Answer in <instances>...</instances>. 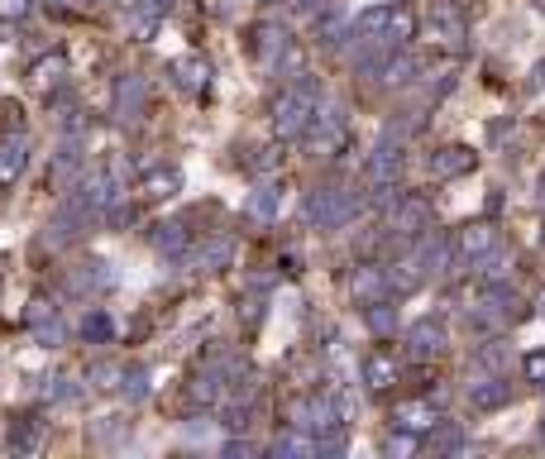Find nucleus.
Here are the masks:
<instances>
[{"mask_svg": "<svg viewBox=\"0 0 545 459\" xmlns=\"http://www.w3.org/2000/svg\"><path fill=\"white\" fill-rule=\"evenodd\" d=\"M177 77V87L182 91H206V82H211V67H206V58H197V53H182V58H173V67H168Z\"/></svg>", "mask_w": 545, "mask_h": 459, "instance_id": "obj_21", "label": "nucleus"}, {"mask_svg": "<svg viewBox=\"0 0 545 459\" xmlns=\"http://www.w3.org/2000/svg\"><path fill=\"white\" fill-rule=\"evenodd\" d=\"M426 173L436 177V182H455V177L474 173V149H464V144H450V149H436L426 158Z\"/></svg>", "mask_w": 545, "mask_h": 459, "instance_id": "obj_11", "label": "nucleus"}, {"mask_svg": "<svg viewBox=\"0 0 545 459\" xmlns=\"http://www.w3.org/2000/svg\"><path fill=\"white\" fill-rule=\"evenodd\" d=\"M287 10H292L297 20H316V15L326 10V0H287Z\"/></svg>", "mask_w": 545, "mask_h": 459, "instance_id": "obj_42", "label": "nucleus"}, {"mask_svg": "<svg viewBox=\"0 0 545 459\" xmlns=\"http://www.w3.org/2000/svg\"><path fill=\"white\" fill-rule=\"evenodd\" d=\"M541 440H545V421H541Z\"/></svg>", "mask_w": 545, "mask_h": 459, "instance_id": "obj_45", "label": "nucleus"}, {"mask_svg": "<svg viewBox=\"0 0 545 459\" xmlns=\"http://www.w3.org/2000/svg\"><path fill=\"white\" fill-rule=\"evenodd\" d=\"M397 173H402V144H378V149L369 153V163H364V177H369L373 187H388V182H397Z\"/></svg>", "mask_w": 545, "mask_h": 459, "instance_id": "obj_18", "label": "nucleus"}, {"mask_svg": "<svg viewBox=\"0 0 545 459\" xmlns=\"http://www.w3.org/2000/svg\"><path fill=\"white\" fill-rule=\"evenodd\" d=\"M474 268H479V278H483L488 287H502L507 278H512V259H507L502 249H493V254H483V259L474 263Z\"/></svg>", "mask_w": 545, "mask_h": 459, "instance_id": "obj_29", "label": "nucleus"}, {"mask_svg": "<svg viewBox=\"0 0 545 459\" xmlns=\"http://www.w3.org/2000/svg\"><path fill=\"white\" fill-rule=\"evenodd\" d=\"M110 287H115V273H110L106 259H87L67 273V292H77V297H96V292H110Z\"/></svg>", "mask_w": 545, "mask_h": 459, "instance_id": "obj_9", "label": "nucleus"}, {"mask_svg": "<svg viewBox=\"0 0 545 459\" xmlns=\"http://www.w3.org/2000/svg\"><path fill=\"white\" fill-rule=\"evenodd\" d=\"M149 369H125L120 373V397H125V402H144V397H149Z\"/></svg>", "mask_w": 545, "mask_h": 459, "instance_id": "obj_31", "label": "nucleus"}, {"mask_svg": "<svg viewBox=\"0 0 545 459\" xmlns=\"http://www.w3.org/2000/svg\"><path fill=\"white\" fill-rule=\"evenodd\" d=\"M177 187H182V173H177V168H168V163H158V168H149V173L139 177V192H144L149 201L177 197Z\"/></svg>", "mask_w": 545, "mask_h": 459, "instance_id": "obj_20", "label": "nucleus"}, {"mask_svg": "<svg viewBox=\"0 0 545 459\" xmlns=\"http://www.w3.org/2000/svg\"><path fill=\"white\" fill-rule=\"evenodd\" d=\"M416 130H421V115H416V110H407V115H393V120H388L383 139H397V144H407Z\"/></svg>", "mask_w": 545, "mask_h": 459, "instance_id": "obj_36", "label": "nucleus"}, {"mask_svg": "<svg viewBox=\"0 0 545 459\" xmlns=\"http://www.w3.org/2000/svg\"><path fill=\"white\" fill-rule=\"evenodd\" d=\"M445 345H450V330L440 326L436 316H421V321L407 326V350L416 359H436V354H445Z\"/></svg>", "mask_w": 545, "mask_h": 459, "instance_id": "obj_7", "label": "nucleus"}, {"mask_svg": "<svg viewBox=\"0 0 545 459\" xmlns=\"http://www.w3.org/2000/svg\"><path fill=\"white\" fill-rule=\"evenodd\" d=\"M82 335H87V340H96V345H101V340H110V335H115V321H110L106 311H91L87 321H82Z\"/></svg>", "mask_w": 545, "mask_h": 459, "instance_id": "obj_38", "label": "nucleus"}, {"mask_svg": "<svg viewBox=\"0 0 545 459\" xmlns=\"http://www.w3.org/2000/svg\"><path fill=\"white\" fill-rule=\"evenodd\" d=\"M354 211H359V192H349V187H311L302 201V216L311 220V225H321V230L349 225Z\"/></svg>", "mask_w": 545, "mask_h": 459, "instance_id": "obj_2", "label": "nucleus"}, {"mask_svg": "<svg viewBox=\"0 0 545 459\" xmlns=\"http://www.w3.org/2000/svg\"><path fill=\"white\" fill-rule=\"evenodd\" d=\"M316 34H321L326 48H340L349 39V24L340 20V15H316Z\"/></svg>", "mask_w": 545, "mask_h": 459, "instance_id": "obj_32", "label": "nucleus"}, {"mask_svg": "<svg viewBox=\"0 0 545 459\" xmlns=\"http://www.w3.org/2000/svg\"><path fill=\"white\" fill-rule=\"evenodd\" d=\"M412 450H416L412 431H397V426H393V436L383 440V455H412Z\"/></svg>", "mask_w": 545, "mask_h": 459, "instance_id": "obj_39", "label": "nucleus"}, {"mask_svg": "<svg viewBox=\"0 0 545 459\" xmlns=\"http://www.w3.org/2000/svg\"><path fill=\"white\" fill-rule=\"evenodd\" d=\"M144 106H149V82L139 72H125L115 82V120H139Z\"/></svg>", "mask_w": 545, "mask_h": 459, "instance_id": "obj_10", "label": "nucleus"}, {"mask_svg": "<svg viewBox=\"0 0 545 459\" xmlns=\"http://www.w3.org/2000/svg\"><path fill=\"white\" fill-rule=\"evenodd\" d=\"M522 369H526V378H531V383H541V388H545V350H531V354H526Z\"/></svg>", "mask_w": 545, "mask_h": 459, "instance_id": "obj_41", "label": "nucleus"}, {"mask_svg": "<svg viewBox=\"0 0 545 459\" xmlns=\"http://www.w3.org/2000/svg\"><path fill=\"white\" fill-rule=\"evenodd\" d=\"M149 240L158 254H182V249H187V225H182V220H163V225H153Z\"/></svg>", "mask_w": 545, "mask_h": 459, "instance_id": "obj_27", "label": "nucleus"}, {"mask_svg": "<svg viewBox=\"0 0 545 459\" xmlns=\"http://www.w3.org/2000/svg\"><path fill=\"white\" fill-rule=\"evenodd\" d=\"M393 292V283H388V268H378V263H359L354 273H349V297L359 306L369 302H383Z\"/></svg>", "mask_w": 545, "mask_h": 459, "instance_id": "obj_8", "label": "nucleus"}, {"mask_svg": "<svg viewBox=\"0 0 545 459\" xmlns=\"http://www.w3.org/2000/svg\"><path fill=\"white\" fill-rule=\"evenodd\" d=\"M77 168H82V153L67 144V149L58 153V163H53V187H67V182L77 177Z\"/></svg>", "mask_w": 545, "mask_h": 459, "instance_id": "obj_34", "label": "nucleus"}, {"mask_svg": "<svg viewBox=\"0 0 545 459\" xmlns=\"http://www.w3.org/2000/svg\"><path fill=\"white\" fill-rule=\"evenodd\" d=\"M24 168H29V134H10L0 144V187H15Z\"/></svg>", "mask_w": 545, "mask_h": 459, "instance_id": "obj_19", "label": "nucleus"}, {"mask_svg": "<svg viewBox=\"0 0 545 459\" xmlns=\"http://www.w3.org/2000/svg\"><path fill=\"white\" fill-rule=\"evenodd\" d=\"M44 397H48V402H72V397H77V388H72V378H48Z\"/></svg>", "mask_w": 545, "mask_h": 459, "instance_id": "obj_40", "label": "nucleus"}, {"mask_svg": "<svg viewBox=\"0 0 545 459\" xmlns=\"http://www.w3.org/2000/svg\"><path fill=\"white\" fill-rule=\"evenodd\" d=\"M345 130H349V120H345V110H340V106L316 110V115H311V125H306V144L330 158V153L345 144Z\"/></svg>", "mask_w": 545, "mask_h": 459, "instance_id": "obj_6", "label": "nucleus"}, {"mask_svg": "<svg viewBox=\"0 0 545 459\" xmlns=\"http://www.w3.org/2000/svg\"><path fill=\"white\" fill-rule=\"evenodd\" d=\"M479 364H483V369H502V364H507V350L493 340V345H483V350H479Z\"/></svg>", "mask_w": 545, "mask_h": 459, "instance_id": "obj_43", "label": "nucleus"}, {"mask_svg": "<svg viewBox=\"0 0 545 459\" xmlns=\"http://www.w3.org/2000/svg\"><path fill=\"white\" fill-rule=\"evenodd\" d=\"M120 364H106V359H96V364H91L87 369V383L91 388H101V393H106V388H120Z\"/></svg>", "mask_w": 545, "mask_h": 459, "instance_id": "obj_35", "label": "nucleus"}, {"mask_svg": "<svg viewBox=\"0 0 545 459\" xmlns=\"http://www.w3.org/2000/svg\"><path fill=\"white\" fill-rule=\"evenodd\" d=\"M364 321H369L373 335H393V330H397L393 306H383V302H369V316H364Z\"/></svg>", "mask_w": 545, "mask_h": 459, "instance_id": "obj_37", "label": "nucleus"}, {"mask_svg": "<svg viewBox=\"0 0 545 459\" xmlns=\"http://www.w3.org/2000/svg\"><path fill=\"white\" fill-rule=\"evenodd\" d=\"M388 230L402 235V240H421L426 230H431V206L421 197H397L388 206Z\"/></svg>", "mask_w": 545, "mask_h": 459, "instance_id": "obj_5", "label": "nucleus"}, {"mask_svg": "<svg viewBox=\"0 0 545 459\" xmlns=\"http://www.w3.org/2000/svg\"><path fill=\"white\" fill-rule=\"evenodd\" d=\"M498 249V225H488V220H474V225H464L455 240V254L469 263H479L483 254H493Z\"/></svg>", "mask_w": 545, "mask_h": 459, "instance_id": "obj_13", "label": "nucleus"}, {"mask_svg": "<svg viewBox=\"0 0 545 459\" xmlns=\"http://www.w3.org/2000/svg\"><path fill=\"white\" fill-rule=\"evenodd\" d=\"M249 48H254V58H259L268 72H297V67H302L297 48H292V34H287L283 24H259Z\"/></svg>", "mask_w": 545, "mask_h": 459, "instance_id": "obj_3", "label": "nucleus"}, {"mask_svg": "<svg viewBox=\"0 0 545 459\" xmlns=\"http://www.w3.org/2000/svg\"><path fill=\"white\" fill-rule=\"evenodd\" d=\"M230 259H235V240H230V235H211V240L197 249V268H201V273H220Z\"/></svg>", "mask_w": 545, "mask_h": 459, "instance_id": "obj_22", "label": "nucleus"}, {"mask_svg": "<svg viewBox=\"0 0 545 459\" xmlns=\"http://www.w3.org/2000/svg\"><path fill=\"white\" fill-rule=\"evenodd\" d=\"M24 326L34 330V340H39V345H58V340H63V321H58V311H53L44 297H34V302H29Z\"/></svg>", "mask_w": 545, "mask_h": 459, "instance_id": "obj_17", "label": "nucleus"}, {"mask_svg": "<svg viewBox=\"0 0 545 459\" xmlns=\"http://www.w3.org/2000/svg\"><path fill=\"white\" fill-rule=\"evenodd\" d=\"M426 24H431V39H436L440 48H464V15H459L450 0H440Z\"/></svg>", "mask_w": 545, "mask_h": 459, "instance_id": "obj_15", "label": "nucleus"}, {"mask_svg": "<svg viewBox=\"0 0 545 459\" xmlns=\"http://www.w3.org/2000/svg\"><path fill=\"white\" fill-rule=\"evenodd\" d=\"M541 316H545V292H541Z\"/></svg>", "mask_w": 545, "mask_h": 459, "instance_id": "obj_44", "label": "nucleus"}, {"mask_svg": "<svg viewBox=\"0 0 545 459\" xmlns=\"http://www.w3.org/2000/svg\"><path fill=\"white\" fill-rule=\"evenodd\" d=\"M364 383H369V388H393L397 383V359L393 354L373 350L369 359H364Z\"/></svg>", "mask_w": 545, "mask_h": 459, "instance_id": "obj_25", "label": "nucleus"}, {"mask_svg": "<svg viewBox=\"0 0 545 459\" xmlns=\"http://www.w3.org/2000/svg\"><path fill=\"white\" fill-rule=\"evenodd\" d=\"M388 24H393V5H373L354 20V39H383L388 44Z\"/></svg>", "mask_w": 545, "mask_h": 459, "instance_id": "obj_23", "label": "nucleus"}, {"mask_svg": "<svg viewBox=\"0 0 545 459\" xmlns=\"http://www.w3.org/2000/svg\"><path fill=\"white\" fill-rule=\"evenodd\" d=\"M512 383L507 378H498V373H488V378H474L469 383V402H474V412H498V407H507L512 402Z\"/></svg>", "mask_w": 545, "mask_h": 459, "instance_id": "obj_14", "label": "nucleus"}, {"mask_svg": "<svg viewBox=\"0 0 545 459\" xmlns=\"http://www.w3.org/2000/svg\"><path fill=\"white\" fill-rule=\"evenodd\" d=\"M63 77H67V63H63V53H53V58H39V63L29 67V82L39 91H53V87H63Z\"/></svg>", "mask_w": 545, "mask_h": 459, "instance_id": "obj_26", "label": "nucleus"}, {"mask_svg": "<svg viewBox=\"0 0 545 459\" xmlns=\"http://www.w3.org/2000/svg\"><path fill=\"white\" fill-rule=\"evenodd\" d=\"M416 34V15L412 10H402V5H393V24H388V44H407V39H412Z\"/></svg>", "mask_w": 545, "mask_h": 459, "instance_id": "obj_33", "label": "nucleus"}, {"mask_svg": "<svg viewBox=\"0 0 545 459\" xmlns=\"http://www.w3.org/2000/svg\"><path fill=\"white\" fill-rule=\"evenodd\" d=\"M393 426H397V431H412V436H421V431H436V426H440L436 402H426V397L397 402V407H393Z\"/></svg>", "mask_w": 545, "mask_h": 459, "instance_id": "obj_12", "label": "nucleus"}, {"mask_svg": "<svg viewBox=\"0 0 545 459\" xmlns=\"http://www.w3.org/2000/svg\"><path fill=\"white\" fill-rule=\"evenodd\" d=\"M244 216L254 220V225H273V220H278V187H254Z\"/></svg>", "mask_w": 545, "mask_h": 459, "instance_id": "obj_24", "label": "nucleus"}, {"mask_svg": "<svg viewBox=\"0 0 545 459\" xmlns=\"http://www.w3.org/2000/svg\"><path fill=\"white\" fill-rule=\"evenodd\" d=\"M431 450H436V455H455V450H464V431H459L455 421H440L436 431H431Z\"/></svg>", "mask_w": 545, "mask_h": 459, "instance_id": "obj_30", "label": "nucleus"}, {"mask_svg": "<svg viewBox=\"0 0 545 459\" xmlns=\"http://www.w3.org/2000/svg\"><path fill=\"white\" fill-rule=\"evenodd\" d=\"M10 450L15 455H34V450H44V421H20L15 431H10Z\"/></svg>", "mask_w": 545, "mask_h": 459, "instance_id": "obj_28", "label": "nucleus"}, {"mask_svg": "<svg viewBox=\"0 0 545 459\" xmlns=\"http://www.w3.org/2000/svg\"><path fill=\"white\" fill-rule=\"evenodd\" d=\"M469 330H502L507 321H517V297L507 292V287H488L483 283V292L469 302Z\"/></svg>", "mask_w": 545, "mask_h": 459, "instance_id": "obj_4", "label": "nucleus"}, {"mask_svg": "<svg viewBox=\"0 0 545 459\" xmlns=\"http://www.w3.org/2000/svg\"><path fill=\"white\" fill-rule=\"evenodd\" d=\"M416 268H421V278H440L445 268H450V259H455V244H445V240H436L431 230L421 235V244H416Z\"/></svg>", "mask_w": 545, "mask_h": 459, "instance_id": "obj_16", "label": "nucleus"}, {"mask_svg": "<svg viewBox=\"0 0 545 459\" xmlns=\"http://www.w3.org/2000/svg\"><path fill=\"white\" fill-rule=\"evenodd\" d=\"M316 110H321V101H316V82L302 72V82H292V87L278 96V106H273V130H278V139H302Z\"/></svg>", "mask_w": 545, "mask_h": 459, "instance_id": "obj_1", "label": "nucleus"}, {"mask_svg": "<svg viewBox=\"0 0 545 459\" xmlns=\"http://www.w3.org/2000/svg\"><path fill=\"white\" fill-rule=\"evenodd\" d=\"M541 244H545V230H541Z\"/></svg>", "mask_w": 545, "mask_h": 459, "instance_id": "obj_46", "label": "nucleus"}]
</instances>
